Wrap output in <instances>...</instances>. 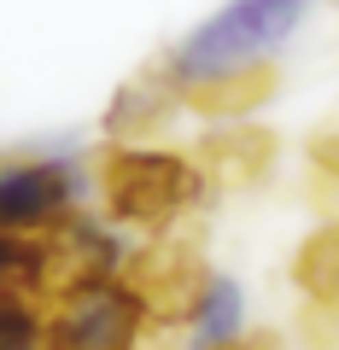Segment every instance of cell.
<instances>
[{"label": "cell", "instance_id": "6da1fadb", "mask_svg": "<svg viewBox=\"0 0 339 350\" xmlns=\"http://www.w3.org/2000/svg\"><path fill=\"white\" fill-rule=\"evenodd\" d=\"M310 18V0H223L211 18L181 29L164 53V76L205 117H246L275 88V59Z\"/></svg>", "mask_w": 339, "mask_h": 350}, {"label": "cell", "instance_id": "7a4b0ae2", "mask_svg": "<svg viewBox=\"0 0 339 350\" xmlns=\"http://www.w3.org/2000/svg\"><path fill=\"white\" fill-rule=\"evenodd\" d=\"M211 193V175L199 158L152 140H112L94 163V199L129 234H164L181 216H193Z\"/></svg>", "mask_w": 339, "mask_h": 350}, {"label": "cell", "instance_id": "3957f363", "mask_svg": "<svg viewBox=\"0 0 339 350\" xmlns=\"http://www.w3.org/2000/svg\"><path fill=\"white\" fill-rule=\"evenodd\" d=\"M94 204V158L76 140L0 152V234L47 239Z\"/></svg>", "mask_w": 339, "mask_h": 350}, {"label": "cell", "instance_id": "277c9868", "mask_svg": "<svg viewBox=\"0 0 339 350\" xmlns=\"http://www.w3.org/2000/svg\"><path fill=\"white\" fill-rule=\"evenodd\" d=\"M152 310L129 275L82 280L47 298V350H140Z\"/></svg>", "mask_w": 339, "mask_h": 350}, {"label": "cell", "instance_id": "5b68a950", "mask_svg": "<svg viewBox=\"0 0 339 350\" xmlns=\"http://www.w3.org/2000/svg\"><path fill=\"white\" fill-rule=\"evenodd\" d=\"M129 228H117L105 211H76L59 234H47V298L64 286H82V280H112L129 275Z\"/></svg>", "mask_w": 339, "mask_h": 350}, {"label": "cell", "instance_id": "8992f818", "mask_svg": "<svg viewBox=\"0 0 339 350\" xmlns=\"http://www.w3.org/2000/svg\"><path fill=\"white\" fill-rule=\"evenodd\" d=\"M129 280H135L140 298H147L152 327H176L181 315H188L199 280H205V262H199V251H193L188 239H158V245H135Z\"/></svg>", "mask_w": 339, "mask_h": 350}, {"label": "cell", "instance_id": "52a82bcc", "mask_svg": "<svg viewBox=\"0 0 339 350\" xmlns=\"http://www.w3.org/2000/svg\"><path fill=\"white\" fill-rule=\"evenodd\" d=\"M181 350H234L251 338V310H246V286L223 269H205L199 292H193L188 315H181Z\"/></svg>", "mask_w": 339, "mask_h": 350}, {"label": "cell", "instance_id": "ba28073f", "mask_svg": "<svg viewBox=\"0 0 339 350\" xmlns=\"http://www.w3.org/2000/svg\"><path fill=\"white\" fill-rule=\"evenodd\" d=\"M181 105H188L181 88L164 76V64H152V70L129 76V82L112 94V105H105V135L112 140H152Z\"/></svg>", "mask_w": 339, "mask_h": 350}, {"label": "cell", "instance_id": "9c48e42d", "mask_svg": "<svg viewBox=\"0 0 339 350\" xmlns=\"http://www.w3.org/2000/svg\"><path fill=\"white\" fill-rule=\"evenodd\" d=\"M205 175H211V187H251V181H264L269 163H275V135L269 129H251L246 117H234L228 129H216L199 152Z\"/></svg>", "mask_w": 339, "mask_h": 350}, {"label": "cell", "instance_id": "30bf717a", "mask_svg": "<svg viewBox=\"0 0 339 350\" xmlns=\"http://www.w3.org/2000/svg\"><path fill=\"white\" fill-rule=\"evenodd\" d=\"M292 280L304 286V298H339V216L327 228H316L292 257Z\"/></svg>", "mask_w": 339, "mask_h": 350}, {"label": "cell", "instance_id": "8fae6325", "mask_svg": "<svg viewBox=\"0 0 339 350\" xmlns=\"http://www.w3.org/2000/svg\"><path fill=\"white\" fill-rule=\"evenodd\" d=\"M0 292L47 298V239H12V234H0Z\"/></svg>", "mask_w": 339, "mask_h": 350}, {"label": "cell", "instance_id": "7c38bea8", "mask_svg": "<svg viewBox=\"0 0 339 350\" xmlns=\"http://www.w3.org/2000/svg\"><path fill=\"white\" fill-rule=\"evenodd\" d=\"M0 350H47V304L29 292H0Z\"/></svg>", "mask_w": 339, "mask_h": 350}, {"label": "cell", "instance_id": "4fadbf2b", "mask_svg": "<svg viewBox=\"0 0 339 350\" xmlns=\"http://www.w3.org/2000/svg\"><path fill=\"white\" fill-rule=\"evenodd\" d=\"M299 345L304 350H339V298H310L304 304Z\"/></svg>", "mask_w": 339, "mask_h": 350}, {"label": "cell", "instance_id": "5bb4252c", "mask_svg": "<svg viewBox=\"0 0 339 350\" xmlns=\"http://www.w3.org/2000/svg\"><path fill=\"white\" fill-rule=\"evenodd\" d=\"M316 170L322 175H339V129H327V135H316Z\"/></svg>", "mask_w": 339, "mask_h": 350}, {"label": "cell", "instance_id": "9a60e30c", "mask_svg": "<svg viewBox=\"0 0 339 350\" xmlns=\"http://www.w3.org/2000/svg\"><path fill=\"white\" fill-rule=\"evenodd\" d=\"M234 350H275L269 338H246V345H234Z\"/></svg>", "mask_w": 339, "mask_h": 350}]
</instances>
